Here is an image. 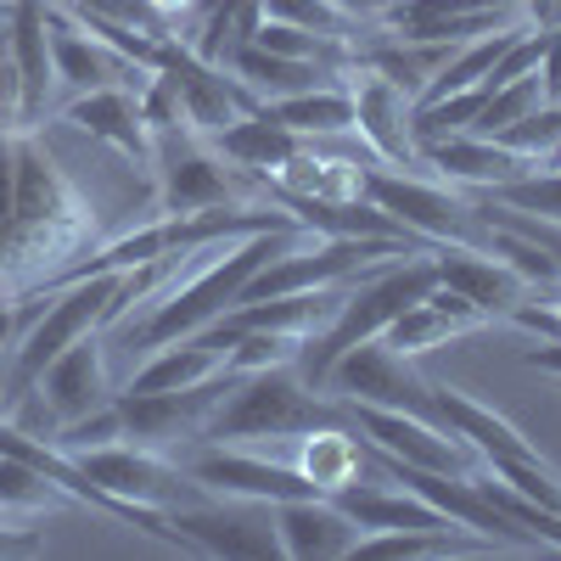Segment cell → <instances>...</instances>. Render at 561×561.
Segmentation results:
<instances>
[{"instance_id":"obj_22","label":"cell","mask_w":561,"mask_h":561,"mask_svg":"<svg viewBox=\"0 0 561 561\" xmlns=\"http://www.w3.org/2000/svg\"><path fill=\"white\" fill-rule=\"evenodd\" d=\"M298 444H304L298 472H304L320 494H337V489H348V483H370V478H365L370 444H365L354 427H320V433H304Z\"/></svg>"},{"instance_id":"obj_19","label":"cell","mask_w":561,"mask_h":561,"mask_svg":"<svg viewBox=\"0 0 561 561\" xmlns=\"http://www.w3.org/2000/svg\"><path fill=\"white\" fill-rule=\"evenodd\" d=\"M348 90H354V129L370 140V152L388 158L393 169H415L421 163L415 140H410V107L415 102L404 96L393 79L370 73V68H359V79Z\"/></svg>"},{"instance_id":"obj_39","label":"cell","mask_w":561,"mask_h":561,"mask_svg":"<svg viewBox=\"0 0 561 561\" xmlns=\"http://www.w3.org/2000/svg\"><path fill=\"white\" fill-rule=\"evenodd\" d=\"M12 7H18V0H0V12H12Z\"/></svg>"},{"instance_id":"obj_13","label":"cell","mask_w":561,"mask_h":561,"mask_svg":"<svg viewBox=\"0 0 561 561\" xmlns=\"http://www.w3.org/2000/svg\"><path fill=\"white\" fill-rule=\"evenodd\" d=\"M45 28H51V68H57V84H68L73 96H84V90H107V84H147L152 73L135 68L129 57H118L113 45L102 34H90L68 7H57V0H45Z\"/></svg>"},{"instance_id":"obj_34","label":"cell","mask_w":561,"mask_h":561,"mask_svg":"<svg viewBox=\"0 0 561 561\" xmlns=\"http://www.w3.org/2000/svg\"><path fill=\"white\" fill-rule=\"evenodd\" d=\"M539 84H545V102L561 107V23L545 28V57H539Z\"/></svg>"},{"instance_id":"obj_5","label":"cell","mask_w":561,"mask_h":561,"mask_svg":"<svg viewBox=\"0 0 561 561\" xmlns=\"http://www.w3.org/2000/svg\"><path fill=\"white\" fill-rule=\"evenodd\" d=\"M332 388L337 399H354V404H382V410H404L415 421H427V427H444L455 433L449 421H444V404H438V388L427 377H415V365L388 348L382 337H370V343H354L348 354L332 359V370H325V382L320 393Z\"/></svg>"},{"instance_id":"obj_15","label":"cell","mask_w":561,"mask_h":561,"mask_svg":"<svg viewBox=\"0 0 561 561\" xmlns=\"http://www.w3.org/2000/svg\"><path fill=\"white\" fill-rule=\"evenodd\" d=\"M421 163L438 169L444 180L455 185H478V192H500L511 180H528V174H545V158L534 152H517L505 147L494 135H449V140H433V147H421Z\"/></svg>"},{"instance_id":"obj_21","label":"cell","mask_w":561,"mask_h":561,"mask_svg":"<svg viewBox=\"0 0 561 561\" xmlns=\"http://www.w3.org/2000/svg\"><path fill=\"white\" fill-rule=\"evenodd\" d=\"M214 147L237 163V169H253V174H280L298 152H304V135L298 129H287L270 107H253V113H242L237 124H225L219 135H214Z\"/></svg>"},{"instance_id":"obj_35","label":"cell","mask_w":561,"mask_h":561,"mask_svg":"<svg viewBox=\"0 0 561 561\" xmlns=\"http://www.w3.org/2000/svg\"><path fill=\"white\" fill-rule=\"evenodd\" d=\"M12 242V135H0V259Z\"/></svg>"},{"instance_id":"obj_6","label":"cell","mask_w":561,"mask_h":561,"mask_svg":"<svg viewBox=\"0 0 561 561\" xmlns=\"http://www.w3.org/2000/svg\"><path fill=\"white\" fill-rule=\"evenodd\" d=\"M365 197L382 214H393L410 237L421 242H444V248H483L489 253V225L478 219V203H460L455 192L415 174H393V169H365Z\"/></svg>"},{"instance_id":"obj_1","label":"cell","mask_w":561,"mask_h":561,"mask_svg":"<svg viewBox=\"0 0 561 561\" xmlns=\"http://www.w3.org/2000/svg\"><path fill=\"white\" fill-rule=\"evenodd\" d=\"M90 237H96V219L84 214L57 158L34 135H12V242L0 259V280L39 293L68 259L84 253Z\"/></svg>"},{"instance_id":"obj_3","label":"cell","mask_w":561,"mask_h":561,"mask_svg":"<svg viewBox=\"0 0 561 561\" xmlns=\"http://www.w3.org/2000/svg\"><path fill=\"white\" fill-rule=\"evenodd\" d=\"M320 427H348L343 399H325L320 388H309L298 377V365H264V370H242L230 382L225 404L208 415L203 438L208 444H287Z\"/></svg>"},{"instance_id":"obj_20","label":"cell","mask_w":561,"mask_h":561,"mask_svg":"<svg viewBox=\"0 0 561 561\" xmlns=\"http://www.w3.org/2000/svg\"><path fill=\"white\" fill-rule=\"evenodd\" d=\"M433 270H438V287L460 293L466 304H478L489 320H505V309H517L534 293L505 259H494L483 248H438Z\"/></svg>"},{"instance_id":"obj_40","label":"cell","mask_w":561,"mask_h":561,"mask_svg":"<svg viewBox=\"0 0 561 561\" xmlns=\"http://www.w3.org/2000/svg\"><path fill=\"white\" fill-rule=\"evenodd\" d=\"M556 23H561V0H556Z\"/></svg>"},{"instance_id":"obj_36","label":"cell","mask_w":561,"mask_h":561,"mask_svg":"<svg viewBox=\"0 0 561 561\" xmlns=\"http://www.w3.org/2000/svg\"><path fill=\"white\" fill-rule=\"evenodd\" d=\"M332 7L343 18H354V23H382V12L393 7V0H332Z\"/></svg>"},{"instance_id":"obj_11","label":"cell","mask_w":561,"mask_h":561,"mask_svg":"<svg viewBox=\"0 0 561 561\" xmlns=\"http://www.w3.org/2000/svg\"><path fill=\"white\" fill-rule=\"evenodd\" d=\"M152 169H158V214H163V219L208 214V208L230 203V174L219 169V158H214L208 147H197L192 129L158 135Z\"/></svg>"},{"instance_id":"obj_16","label":"cell","mask_w":561,"mask_h":561,"mask_svg":"<svg viewBox=\"0 0 561 561\" xmlns=\"http://www.w3.org/2000/svg\"><path fill=\"white\" fill-rule=\"evenodd\" d=\"M7 62H12V79H18V129H28L45 113L51 84H57L45 0H18V7L7 12Z\"/></svg>"},{"instance_id":"obj_29","label":"cell","mask_w":561,"mask_h":561,"mask_svg":"<svg viewBox=\"0 0 561 561\" xmlns=\"http://www.w3.org/2000/svg\"><path fill=\"white\" fill-rule=\"evenodd\" d=\"M264 18L275 23H293V28H309V34H332V39H348L354 18H343L332 0H259Z\"/></svg>"},{"instance_id":"obj_33","label":"cell","mask_w":561,"mask_h":561,"mask_svg":"<svg viewBox=\"0 0 561 561\" xmlns=\"http://www.w3.org/2000/svg\"><path fill=\"white\" fill-rule=\"evenodd\" d=\"M45 550V534L28 528L23 517H0V556H39Z\"/></svg>"},{"instance_id":"obj_10","label":"cell","mask_w":561,"mask_h":561,"mask_svg":"<svg viewBox=\"0 0 561 561\" xmlns=\"http://www.w3.org/2000/svg\"><path fill=\"white\" fill-rule=\"evenodd\" d=\"M158 73L174 84V96H180V107H185V129L208 135V140H214L225 124H237L242 113L264 107L225 62H203L197 51H185V45H174V39H169V57H163Z\"/></svg>"},{"instance_id":"obj_28","label":"cell","mask_w":561,"mask_h":561,"mask_svg":"<svg viewBox=\"0 0 561 561\" xmlns=\"http://www.w3.org/2000/svg\"><path fill=\"white\" fill-rule=\"evenodd\" d=\"M534 107H545V84H539V73H523V79L489 90V102H483L472 135H500V129H511V124H523Z\"/></svg>"},{"instance_id":"obj_31","label":"cell","mask_w":561,"mask_h":561,"mask_svg":"<svg viewBox=\"0 0 561 561\" xmlns=\"http://www.w3.org/2000/svg\"><path fill=\"white\" fill-rule=\"evenodd\" d=\"M68 12H84V18H107V23H124V28H140V34H158L169 39V18L152 7V0H68Z\"/></svg>"},{"instance_id":"obj_7","label":"cell","mask_w":561,"mask_h":561,"mask_svg":"<svg viewBox=\"0 0 561 561\" xmlns=\"http://www.w3.org/2000/svg\"><path fill=\"white\" fill-rule=\"evenodd\" d=\"M169 528L180 550H197V556H225V561L280 556L275 505H259V500H225V494L185 500V505H169Z\"/></svg>"},{"instance_id":"obj_38","label":"cell","mask_w":561,"mask_h":561,"mask_svg":"<svg viewBox=\"0 0 561 561\" xmlns=\"http://www.w3.org/2000/svg\"><path fill=\"white\" fill-rule=\"evenodd\" d=\"M152 7L174 23V18H185V12H197V7H208V0H152Z\"/></svg>"},{"instance_id":"obj_8","label":"cell","mask_w":561,"mask_h":561,"mask_svg":"<svg viewBox=\"0 0 561 561\" xmlns=\"http://www.w3.org/2000/svg\"><path fill=\"white\" fill-rule=\"evenodd\" d=\"M68 460L102 494H113L118 505H163L169 511V505H185V500L208 494V489L192 483L185 466L163 460V449H147V444H102V449H79Z\"/></svg>"},{"instance_id":"obj_30","label":"cell","mask_w":561,"mask_h":561,"mask_svg":"<svg viewBox=\"0 0 561 561\" xmlns=\"http://www.w3.org/2000/svg\"><path fill=\"white\" fill-rule=\"evenodd\" d=\"M489 203H505V208H523V214H539V219L561 225V169L511 180V185H500V192H489Z\"/></svg>"},{"instance_id":"obj_24","label":"cell","mask_w":561,"mask_h":561,"mask_svg":"<svg viewBox=\"0 0 561 561\" xmlns=\"http://www.w3.org/2000/svg\"><path fill=\"white\" fill-rule=\"evenodd\" d=\"M438 388V382H433ZM438 404H444V421L478 449V460L489 466V460H505V455H528L534 444L511 427V421L500 415V410H489V404H478L472 393H460V388H438Z\"/></svg>"},{"instance_id":"obj_2","label":"cell","mask_w":561,"mask_h":561,"mask_svg":"<svg viewBox=\"0 0 561 561\" xmlns=\"http://www.w3.org/2000/svg\"><path fill=\"white\" fill-rule=\"evenodd\" d=\"M298 237H309L304 225H280V230H253V237H230L219 242V259H208L192 280H174L169 293L152 298V314L135 325L140 348H163L174 337H197L203 325H214L219 314H230L242 304V287L275 259L287 253Z\"/></svg>"},{"instance_id":"obj_4","label":"cell","mask_w":561,"mask_h":561,"mask_svg":"<svg viewBox=\"0 0 561 561\" xmlns=\"http://www.w3.org/2000/svg\"><path fill=\"white\" fill-rule=\"evenodd\" d=\"M433 287H438L433 253H404V259H393V264H382V270L359 275V287H348V298H343V309L332 314V325H325V332H314V337L298 348V377H304L309 388H320L337 354H348L354 343L382 337L388 320H393L399 309H410L415 298H427Z\"/></svg>"},{"instance_id":"obj_26","label":"cell","mask_w":561,"mask_h":561,"mask_svg":"<svg viewBox=\"0 0 561 561\" xmlns=\"http://www.w3.org/2000/svg\"><path fill=\"white\" fill-rule=\"evenodd\" d=\"M73 494L51 483L34 460L0 449V517H39V511H62Z\"/></svg>"},{"instance_id":"obj_9","label":"cell","mask_w":561,"mask_h":561,"mask_svg":"<svg viewBox=\"0 0 561 561\" xmlns=\"http://www.w3.org/2000/svg\"><path fill=\"white\" fill-rule=\"evenodd\" d=\"M242 370H214L208 382H192V388H174V393H113L118 404V421H124V438L129 444H147V449H174L185 438H203L208 415L225 404L230 382H237Z\"/></svg>"},{"instance_id":"obj_17","label":"cell","mask_w":561,"mask_h":561,"mask_svg":"<svg viewBox=\"0 0 561 561\" xmlns=\"http://www.w3.org/2000/svg\"><path fill=\"white\" fill-rule=\"evenodd\" d=\"M275 539L280 556L293 561H343L359 545V528L348 523V511L332 494H304L275 505Z\"/></svg>"},{"instance_id":"obj_18","label":"cell","mask_w":561,"mask_h":561,"mask_svg":"<svg viewBox=\"0 0 561 561\" xmlns=\"http://www.w3.org/2000/svg\"><path fill=\"white\" fill-rule=\"evenodd\" d=\"M73 129H84L90 140H107L113 152H124L129 163H152V147L158 135L140 113V90H124V84H107V90H84V96L68 102L62 113Z\"/></svg>"},{"instance_id":"obj_37","label":"cell","mask_w":561,"mask_h":561,"mask_svg":"<svg viewBox=\"0 0 561 561\" xmlns=\"http://www.w3.org/2000/svg\"><path fill=\"white\" fill-rule=\"evenodd\" d=\"M517 7L534 28H556V0H517Z\"/></svg>"},{"instance_id":"obj_12","label":"cell","mask_w":561,"mask_h":561,"mask_svg":"<svg viewBox=\"0 0 561 561\" xmlns=\"http://www.w3.org/2000/svg\"><path fill=\"white\" fill-rule=\"evenodd\" d=\"M197 489L208 494H225V500H259V505H280V500H304V494H320L298 466H275L264 455H248L237 444H214L203 455L185 460Z\"/></svg>"},{"instance_id":"obj_14","label":"cell","mask_w":561,"mask_h":561,"mask_svg":"<svg viewBox=\"0 0 561 561\" xmlns=\"http://www.w3.org/2000/svg\"><path fill=\"white\" fill-rule=\"evenodd\" d=\"M34 393L45 399V410H51L57 427H68V421H84L90 410L113 404V382H107V359H102V337L90 332L79 343H68L51 365L34 377Z\"/></svg>"},{"instance_id":"obj_25","label":"cell","mask_w":561,"mask_h":561,"mask_svg":"<svg viewBox=\"0 0 561 561\" xmlns=\"http://www.w3.org/2000/svg\"><path fill=\"white\" fill-rule=\"evenodd\" d=\"M264 107L287 124V129H298L304 140L354 129V90H348V84H314V90H298V96H275V102H264Z\"/></svg>"},{"instance_id":"obj_23","label":"cell","mask_w":561,"mask_h":561,"mask_svg":"<svg viewBox=\"0 0 561 561\" xmlns=\"http://www.w3.org/2000/svg\"><path fill=\"white\" fill-rule=\"evenodd\" d=\"M225 68L237 73L259 102L298 96V90H314V84L332 79V68H320V62H298V57H275V51H264V45H253V39H242L237 51L225 57Z\"/></svg>"},{"instance_id":"obj_27","label":"cell","mask_w":561,"mask_h":561,"mask_svg":"<svg viewBox=\"0 0 561 561\" xmlns=\"http://www.w3.org/2000/svg\"><path fill=\"white\" fill-rule=\"evenodd\" d=\"M489 472L500 478V483H511L517 494H528L534 505H545V511H556L561 517V472L539 455V449H528V455H505V460H489Z\"/></svg>"},{"instance_id":"obj_32","label":"cell","mask_w":561,"mask_h":561,"mask_svg":"<svg viewBox=\"0 0 561 561\" xmlns=\"http://www.w3.org/2000/svg\"><path fill=\"white\" fill-rule=\"evenodd\" d=\"M45 298H51V293H28L23 304H0V354L18 348V337L28 332V320L45 309Z\"/></svg>"}]
</instances>
